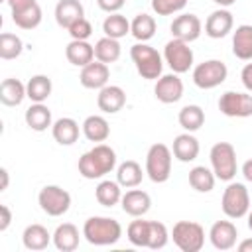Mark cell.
<instances>
[{
    "label": "cell",
    "mask_w": 252,
    "mask_h": 252,
    "mask_svg": "<svg viewBox=\"0 0 252 252\" xmlns=\"http://www.w3.org/2000/svg\"><path fill=\"white\" fill-rule=\"evenodd\" d=\"M215 181H217V175L213 173V169L205 165H195L189 169V185L197 193H211L215 189Z\"/></svg>",
    "instance_id": "4dcf8cb0"
},
{
    "label": "cell",
    "mask_w": 252,
    "mask_h": 252,
    "mask_svg": "<svg viewBox=\"0 0 252 252\" xmlns=\"http://www.w3.org/2000/svg\"><path fill=\"white\" fill-rule=\"evenodd\" d=\"M26 124L33 130V132H45L47 128L53 126V118H51V110L43 104V102H33L26 114H24Z\"/></svg>",
    "instance_id": "484cf974"
},
{
    "label": "cell",
    "mask_w": 252,
    "mask_h": 252,
    "mask_svg": "<svg viewBox=\"0 0 252 252\" xmlns=\"http://www.w3.org/2000/svg\"><path fill=\"white\" fill-rule=\"evenodd\" d=\"M94 197L102 207H114L122 199V185L118 181L102 179L94 189Z\"/></svg>",
    "instance_id": "d6a6232c"
},
{
    "label": "cell",
    "mask_w": 252,
    "mask_h": 252,
    "mask_svg": "<svg viewBox=\"0 0 252 252\" xmlns=\"http://www.w3.org/2000/svg\"><path fill=\"white\" fill-rule=\"evenodd\" d=\"M234 28V18L230 14V10L226 8H219L215 12L209 14L207 22H205V33L213 39H220L224 35H228Z\"/></svg>",
    "instance_id": "9a60e30c"
},
{
    "label": "cell",
    "mask_w": 252,
    "mask_h": 252,
    "mask_svg": "<svg viewBox=\"0 0 252 252\" xmlns=\"http://www.w3.org/2000/svg\"><path fill=\"white\" fill-rule=\"evenodd\" d=\"M144 179V171L142 165L134 159H126L116 167V181L124 187V189H132L138 187Z\"/></svg>",
    "instance_id": "f1b7e54d"
},
{
    "label": "cell",
    "mask_w": 252,
    "mask_h": 252,
    "mask_svg": "<svg viewBox=\"0 0 252 252\" xmlns=\"http://www.w3.org/2000/svg\"><path fill=\"white\" fill-rule=\"evenodd\" d=\"M248 228H250V230H252V211H250V213H248Z\"/></svg>",
    "instance_id": "816d5d0a"
},
{
    "label": "cell",
    "mask_w": 252,
    "mask_h": 252,
    "mask_svg": "<svg viewBox=\"0 0 252 252\" xmlns=\"http://www.w3.org/2000/svg\"><path fill=\"white\" fill-rule=\"evenodd\" d=\"M67 32H69L71 39H89L91 33H93V26H91V22H89L87 18H81V20H77Z\"/></svg>",
    "instance_id": "b9f144b4"
},
{
    "label": "cell",
    "mask_w": 252,
    "mask_h": 252,
    "mask_svg": "<svg viewBox=\"0 0 252 252\" xmlns=\"http://www.w3.org/2000/svg\"><path fill=\"white\" fill-rule=\"evenodd\" d=\"M120 205H122V211L130 217H144L150 207H152V197L142 191V189H128L126 193H122V199H120Z\"/></svg>",
    "instance_id": "ac0fdd59"
},
{
    "label": "cell",
    "mask_w": 252,
    "mask_h": 252,
    "mask_svg": "<svg viewBox=\"0 0 252 252\" xmlns=\"http://www.w3.org/2000/svg\"><path fill=\"white\" fill-rule=\"evenodd\" d=\"M220 209L228 219H242L250 211V195L244 183L238 181H228L222 199H220Z\"/></svg>",
    "instance_id": "8992f818"
},
{
    "label": "cell",
    "mask_w": 252,
    "mask_h": 252,
    "mask_svg": "<svg viewBox=\"0 0 252 252\" xmlns=\"http://www.w3.org/2000/svg\"><path fill=\"white\" fill-rule=\"evenodd\" d=\"M120 53H122L120 43H118V39H114V37L104 35V37H100V39L94 43V59H98V61H102V63H106V65L118 61V59H120Z\"/></svg>",
    "instance_id": "d590c367"
},
{
    "label": "cell",
    "mask_w": 252,
    "mask_h": 252,
    "mask_svg": "<svg viewBox=\"0 0 252 252\" xmlns=\"http://www.w3.org/2000/svg\"><path fill=\"white\" fill-rule=\"evenodd\" d=\"M116 167V152L106 144H96L79 158L77 169L85 179H100Z\"/></svg>",
    "instance_id": "6da1fadb"
},
{
    "label": "cell",
    "mask_w": 252,
    "mask_h": 252,
    "mask_svg": "<svg viewBox=\"0 0 252 252\" xmlns=\"http://www.w3.org/2000/svg\"><path fill=\"white\" fill-rule=\"evenodd\" d=\"M53 91V83L47 75H33L26 83V93L32 102H45Z\"/></svg>",
    "instance_id": "f546056e"
},
{
    "label": "cell",
    "mask_w": 252,
    "mask_h": 252,
    "mask_svg": "<svg viewBox=\"0 0 252 252\" xmlns=\"http://www.w3.org/2000/svg\"><path fill=\"white\" fill-rule=\"evenodd\" d=\"M51 240H53V234H49V230L37 222L28 224L22 232V242L28 250H45Z\"/></svg>",
    "instance_id": "d4e9b609"
},
{
    "label": "cell",
    "mask_w": 252,
    "mask_h": 252,
    "mask_svg": "<svg viewBox=\"0 0 252 252\" xmlns=\"http://www.w3.org/2000/svg\"><path fill=\"white\" fill-rule=\"evenodd\" d=\"M238 230L230 220H217L209 230V240L217 250H230L236 246Z\"/></svg>",
    "instance_id": "2e32d148"
},
{
    "label": "cell",
    "mask_w": 252,
    "mask_h": 252,
    "mask_svg": "<svg viewBox=\"0 0 252 252\" xmlns=\"http://www.w3.org/2000/svg\"><path fill=\"white\" fill-rule=\"evenodd\" d=\"M240 81L248 93H252V63H246L240 71Z\"/></svg>",
    "instance_id": "f6af8a7d"
},
{
    "label": "cell",
    "mask_w": 252,
    "mask_h": 252,
    "mask_svg": "<svg viewBox=\"0 0 252 252\" xmlns=\"http://www.w3.org/2000/svg\"><path fill=\"white\" fill-rule=\"evenodd\" d=\"M148 230H150V220H142L140 217H136V220H132L126 228V236L130 240V244L146 248L148 246Z\"/></svg>",
    "instance_id": "f35d334b"
},
{
    "label": "cell",
    "mask_w": 252,
    "mask_h": 252,
    "mask_svg": "<svg viewBox=\"0 0 252 252\" xmlns=\"http://www.w3.org/2000/svg\"><path fill=\"white\" fill-rule=\"evenodd\" d=\"M96 104L104 114H116L124 108L126 104V93L118 85H106L98 91Z\"/></svg>",
    "instance_id": "e0dca14e"
},
{
    "label": "cell",
    "mask_w": 252,
    "mask_h": 252,
    "mask_svg": "<svg viewBox=\"0 0 252 252\" xmlns=\"http://www.w3.org/2000/svg\"><path fill=\"white\" fill-rule=\"evenodd\" d=\"M81 18H85V8L79 0H59L55 4V22L59 28L69 30Z\"/></svg>",
    "instance_id": "44dd1931"
},
{
    "label": "cell",
    "mask_w": 252,
    "mask_h": 252,
    "mask_svg": "<svg viewBox=\"0 0 252 252\" xmlns=\"http://www.w3.org/2000/svg\"><path fill=\"white\" fill-rule=\"evenodd\" d=\"M242 175H244V179L248 181V183H252V158L250 159H246L244 163H242Z\"/></svg>",
    "instance_id": "7dc6e473"
},
{
    "label": "cell",
    "mask_w": 252,
    "mask_h": 252,
    "mask_svg": "<svg viewBox=\"0 0 252 252\" xmlns=\"http://www.w3.org/2000/svg\"><path fill=\"white\" fill-rule=\"evenodd\" d=\"M199 150H201L199 140L193 136V132H183V134H177L173 138V146H171L173 158L183 161V163H189V161L197 159Z\"/></svg>",
    "instance_id": "d6986e66"
},
{
    "label": "cell",
    "mask_w": 252,
    "mask_h": 252,
    "mask_svg": "<svg viewBox=\"0 0 252 252\" xmlns=\"http://www.w3.org/2000/svg\"><path fill=\"white\" fill-rule=\"evenodd\" d=\"M108 79H110V69L106 63L102 61H91L89 65L81 67V75H79V81L85 89H91V91H100L102 87L108 85Z\"/></svg>",
    "instance_id": "5bb4252c"
},
{
    "label": "cell",
    "mask_w": 252,
    "mask_h": 252,
    "mask_svg": "<svg viewBox=\"0 0 252 252\" xmlns=\"http://www.w3.org/2000/svg\"><path fill=\"white\" fill-rule=\"evenodd\" d=\"M12 22L20 30H35L41 24V8H39V4L35 2L32 6H26L22 10L12 12Z\"/></svg>",
    "instance_id": "e575fe53"
},
{
    "label": "cell",
    "mask_w": 252,
    "mask_h": 252,
    "mask_svg": "<svg viewBox=\"0 0 252 252\" xmlns=\"http://www.w3.org/2000/svg\"><path fill=\"white\" fill-rule=\"evenodd\" d=\"M169 30H171V35H173V37L191 43V41L199 39V35H201V32H203V22H201L199 16H195V14H179V16L171 22Z\"/></svg>",
    "instance_id": "7c38bea8"
},
{
    "label": "cell",
    "mask_w": 252,
    "mask_h": 252,
    "mask_svg": "<svg viewBox=\"0 0 252 252\" xmlns=\"http://www.w3.org/2000/svg\"><path fill=\"white\" fill-rule=\"evenodd\" d=\"M0 177H2L0 191H6V189H8V183H10V175H8V169H6V167H0Z\"/></svg>",
    "instance_id": "c3c4849f"
},
{
    "label": "cell",
    "mask_w": 252,
    "mask_h": 252,
    "mask_svg": "<svg viewBox=\"0 0 252 252\" xmlns=\"http://www.w3.org/2000/svg\"><path fill=\"white\" fill-rule=\"evenodd\" d=\"M238 252H252V238H244L238 244Z\"/></svg>",
    "instance_id": "681fc988"
},
{
    "label": "cell",
    "mask_w": 252,
    "mask_h": 252,
    "mask_svg": "<svg viewBox=\"0 0 252 252\" xmlns=\"http://www.w3.org/2000/svg\"><path fill=\"white\" fill-rule=\"evenodd\" d=\"M177 122L185 132H197L205 124V110L199 104H187L179 110Z\"/></svg>",
    "instance_id": "1f68e13d"
},
{
    "label": "cell",
    "mask_w": 252,
    "mask_h": 252,
    "mask_svg": "<svg viewBox=\"0 0 252 252\" xmlns=\"http://www.w3.org/2000/svg\"><path fill=\"white\" fill-rule=\"evenodd\" d=\"M232 53L242 61H252V26L242 24L232 32Z\"/></svg>",
    "instance_id": "4316f807"
},
{
    "label": "cell",
    "mask_w": 252,
    "mask_h": 252,
    "mask_svg": "<svg viewBox=\"0 0 252 252\" xmlns=\"http://www.w3.org/2000/svg\"><path fill=\"white\" fill-rule=\"evenodd\" d=\"M154 94L159 102L163 104H173L183 96V81L179 79L177 73H169V75H161L156 81L154 87Z\"/></svg>",
    "instance_id": "4fadbf2b"
},
{
    "label": "cell",
    "mask_w": 252,
    "mask_h": 252,
    "mask_svg": "<svg viewBox=\"0 0 252 252\" xmlns=\"http://www.w3.org/2000/svg\"><path fill=\"white\" fill-rule=\"evenodd\" d=\"M65 57L71 65L85 67L94 61V45H91L87 39H71L65 47Z\"/></svg>",
    "instance_id": "603a6c76"
},
{
    "label": "cell",
    "mask_w": 252,
    "mask_h": 252,
    "mask_svg": "<svg viewBox=\"0 0 252 252\" xmlns=\"http://www.w3.org/2000/svg\"><path fill=\"white\" fill-rule=\"evenodd\" d=\"M96 4H98L100 10H104L108 14H114L126 4V0H96Z\"/></svg>",
    "instance_id": "7bdbcfd3"
},
{
    "label": "cell",
    "mask_w": 252,
    "mask_h": 252,
    "mask_svg": "<svg viewBox=\"0 0 252 252\" xmlns=\"http://www.w3.org/2000/svg\"><path fill=\"white\" fill-rule=\"evenodd\" d=\"M39 209L49 217H63L71 207V193L59 185H45L37 193Z\"/></svg>",
    "instance_id": "9c48e42d"
},
{
    "label": "cell",
    "mask_w": 252,
    "mask_h": 252,
    "mask_svg": "<svg viewBox=\"0 0 252 252\" xmlns=\"http://www.w3.org/2000/svg\"><path fill=\"white\" fill-rule=\"evenodd\" d=\"M83 130L79 128V122L75 118H69V116H63V118H57L51 126V134H53V140L59 144V146H73L77 140H79V134Z\"/></svg>",
    "instance_id": "ffe728a7"
},
{
    "label": "cell",
    "mask_w": 252,
    "mask_h": 252,
    "mask_svg": "<svg viewBox=\"0 0 252 252\" xmlns=\"http://www.w3.org/2000/svg\"><path fill=\"white\" fill-rule=\"evenodd\" d=\"M102 32H104V35H108V37L120 39V37H124V35L130 33V22H128L126 16L114 12V14H110V16L104 18V22H102Z\"/></svg>",
    "instance_id": "8d00e7d4"
},
{
    "label": "cell",
    "mask_w": 252,
    "mask_h": 252,
    "mask_svg": "<svg viewBox=\"0 0 252 252\" xmlns=\"http://www.w3.org/2000/svg\"><path fill=\"white\" fill-rule=\"evenodd\" d=\"M83 236L93 246H112L122 236V226L110 217H89L83 224Z\"/></svg>",
    "instance_id": "7a4b0ae2"
},
{
    "label": "cell",
    "mask_w": 252,
    "mask_h": 252,
    "mask_svg": "<svg viewBox=\"0 0 252 252\" xmlns=\"http://www.w3.org/2000/svg\"><path fill=\"white\" fill-rule=\"evenodd\" d=\"M193 83L203 89V91H209V89H215L219 85H222L228 77V67L220 61V59H207L199 65L193 67Z\"/></svg>",
    "instance_id": "ba28073f"
},
{
    "label": "cell",
    "mask_w": 252,
    "mask_h": 252,
    "mask_svg": "<svg viewBox=\"0 0 252 252\" xmlns=\"http://www.w3.org/2000/svg\"><path fill=\"white\" fill-rule=\"evenodd\" d=\"M187 6V0H152V10L158 16H171L181 12Z\"/></svg>",
    "instance_id": "60d3db41"
},
{
    "label": "cell",
    "mask_w": 252,
    "mask_h": 252,
    "mask_svg": "<svg viewBox=\"0 0 252 252\" xmlns=\"http://www.w3.org/2000/svg\"><path fill=\"white\" fill-rule=\"evenodd\" d=\"M169 240V232H167V226L159 220H150V230H148V246L146 248H152V250H159V248H165Z\"/></svg>",
    "instance_id": "ab89813d"
},
{
    "label": "cell",
    "mask_w": 252,
    "mask_h": 252,
    "mask_svg": "<svg viewBox=\"0 0 252 252\" xmlns=\"http://www.w3.org/2000/svg\"><path fill=\"white\" fill-rule=\"evenodd\" d=\"M171 238L181 252H199L205 244V228L193 220H177L171 228Z\"/></svg>",
    "instance_id": "52a82bcc"
},
{
    "label": "cell",
    "mask_w": 252,
    "mask_h": 252,
    "mask_svg": "<svg viewBox=\"0 0 252 252\" xmlns=\"http://www.w3.org/2000/svg\"><path fill=\"white\" fill-rule=\"evenodd\" d=\"M130 59L138 71V75L142 79L148 81H158L161 77L163 71V55L158 53V49H154L152 45L138 41L130 47Z\"/></svg>",
    "instance_id": "3957f363"
},
{
    "label": "cell",
    "mask_w": 252,
    "mask_h": 252,
    "mask_svg": "<svg viewBox=\"0 0 252 252\" xmlns=\"http://www.w3.org/2000/svg\"><path fill=\"white\" fill-rule=\"evenodd\" d=\"M209 158H211V169L217 175V179L232 181L236 177V169H238L236 150L230 142H217L211 148Z\"/></svg>",
    "instance_id": "277c9868"
},
{
    "label": "cell",
    "mask_w": 252,
    "mask_h": 252,
    "mask_svg": "<svg viewBox=\"0 0 252 252\" xmlns=\"http://www.w3.org/2000/svg\"><path fill=\"white\" fill-rule=\"evenodd\" d=\"M81 240V232L73 222H63L53 232V246L61 252H73L77 250Z\"/></svg>",
    "instance_id": "cb8c5ba5"
},
{
    "label": "cell",
    "mask_w": 252,
    "mask_h": 252,
    "mask_svg": "<svg viewBox=\"0 0 252 252\" xmlns=\"http://www.w3.org/2000/svg\"><path fill=\"white\" fill-rule=\"evenodd\" d=\"M4 2L10 6V10H12V12H16V10H22V8H26V6L35 4V0H4Z\"/></svg>",
    "instance_id": "bcb514c9"
},
{
    "label": "cell",
    "mask_w": 252,
    "mask_h": 252,
    "mask_svg": "<svg viewBox=\"0 0 252 252\" xmlns=\"http://www.w3.org/2000/svg\"><path fill=\"white\" fill-rule=\"evenodd\" d=\"M219 110L230 118H248L252 116V94L226 91L219 98Z\"/></svg>",
    "instance_id": "8fae6325"
},
{
    "label": "cell",
    "mask_w": 252,
    "mask_h": 252,
    "mask_svg": "<svg viewBox=\"0 0 252 252\" xmlns=\"http://www.w3.org/2000/svg\"><path fill=\"white\" fill-rule=\"evenodd\" d=\"M173 152L165 144H154L150 146L146 154V175L154 183H165L171 175V158Z\"/></svg>",
    "instance_id": "5b68a950"
},
{
    "label": "cell",
    "mask_w": 252,
    "mask_h": 252,
    "mask_svg": "<svg viewBox=\"0 0 252 252\" xmlns=\"http://www.w3.org/2000/svg\"><path fill=\"white\" fill-rule=\"evenodd\" d=\"M10 222H12V211H10V207L8 205H0V232L8 230Z\"/></svg>",
    "instance_id": "ee69618b"
},
{
    "label": "cell",
    "mask_w": 252,
    "mask_h": 252,
    "mask_svg": "<svg viewBox=\"0 0 252 252\" xmlns=\"http://www.w3.org/2000/svg\"><path fill=\"white\" fill-rule=\"evenodd\" d=\"M81 130H83V136L89 140V142H96V144H102L108 140L110 136V124L104 116L100 114H91L83 120L81 124Z\"/></svg>",
    "instance_id": "7402d4cb"
},
{
    "label": "cell",
    "mask_w": 252,
    "mask_h": 252,
    "mask_svg": "<svg viewBox=\"0 0 252 252\" xmlns=\"http://www.w3.org/2000/svg\"><path fill=\"white\" fill-rule=\"evenodd\" d=\"M130 33L138 39V41H150L156 35V20L154 16L142 12L138 16H134V20L130 22Z\"/></svg>",
    "instance_id": "836d02e7"
},
{
    "label": "cell",
    "mask_w": 252,
    "mask_h": 252,
    "mask_svg": "<svg viewBox=\"0 0 252 252\" xmlns=\"http://www.w3.org/2000/svg\"><path fill=\"white\" fill-rule=\"evenodd\" d=\"M28 96L26 93V85L20 79H4L0 85V102L4 106H20L24 102V98Z\"/></svg>",
    "instance_id": "83f0119b"
},
{
    "label": "cell",
    "mask_w": 252,
    "mask_h": 252,
    "mask_svg": "<svg viewBox=\"0 0 252 252\" xmlns=\"http://www.w3.org/2000/svg\"><path fill=\"white\" fill-rule=\"evenodd\" d=\"M193 49L189 47L187 41L183 39H169L163 47V61L169 65V69L177 75L181 73H187L191 67H193Z\"/></svg>",
    "instance_id": "30bf717a"
},
{
    "label": "cell",
    "mask_w": 252,
    "mask_h": 252,
    "mask_svg": "<svg viewBox=\"0 0 252 252\" xmlns=\"http://www.w3.org/2000/svg\"><path fill=\"white\" fill-rule=\"evenodd\" d=\"M22 51H24V41L20 39V35L10 32L0 33V59L4 61L16 59L22 55Z\"/></svg>",
    "instance_id": "74e56055"
},
{
    "label": "cell",
    "mask_w": 252,
    "mask_h": 252,
    "mask_svg": "<svg viewBox=\"0 0 252 252\" xmlns=\"http://www.w3.org/2000/svg\"><path fill=\"white\" fill-rule=\"evenodd\" d=\"M213 2H215V4H219L220 8H228V6H232L236 0H213Z\"/></svg>",
    "instance_id": "f907efd6"
}]
</instances>
